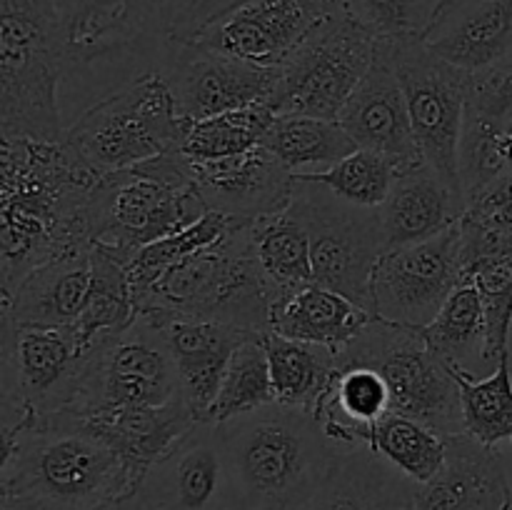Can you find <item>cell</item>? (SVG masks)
Masks as SVG:
<instances>
[{
	"mask_svg": "<svg viewBox=\"0 0 512 510\" xmlns=\"http://www.w3.org/2000/svg\"><path fill=\"white\" fill-rule=\"evenodd\" d=\"M465 108L485 123L512 133V53L468 78V105Z\"/></svg>",
	"mask_w": 512,
	"mask_h": 510,
	"instance_id": "obj_44",
	"label": "cell"
},
{
	"mask_svg": "<svg viewBox=\"0 0 512 510\" xmlns=\"http://www.w3.org/2000/svg\"><path fill=\"white\" fill-rule=\"evenodd\" d=\"M98 510H150V508L143 503V498H140V495L133 490V493L123 495V498L113 500V503L103 505V508H98Z\"/></svg>",
	"mask_w": 512,
	"mask_h": 510,
	"instance_id": "obj_48",
	"label": "cell"
},
{
	"mask_svg": "<svg viewBox=\"0 0 512 510\" xmlns=\"http://www.w3.org/2000/svg\"><path fill=\"white\" fill-rule=\"evenodd\" d=\"M270 403H275V390L273 378H270L268 350H265L263 335L255 333L235 348L218 398L210 405L208 420L225 423V420L248 415Z\"/></svg>",
	"mask_w": 512,
	"mask_h": 510,
	"instance_id": "obj_38",
	"label": "cell"
},
{
	"mask_svg": "<svg viewBox=\"0 0 512 510\" xmlns=\"http://www.w3.org/2000/svg\"><path fill=\"white\" fill-rule=\"evenodd\" d=\"M465 210L512 225V163Z\"/></svg>",
	"mask_w": 512,
	"mask_h": 510,
	"instance_id": "obj_47",
	"label": "cell"
},
{
	"mask_svg": "<svg viewBox=\"0 0 512 510\" xmlns=\"http://www.w3.org/2000/svg\"><path fill=\"white\" fill-rule=\"evenodd\" d=\"M58 60V103L70 125L150 73L173 45L163 0H50Z\"/></svg>",
	"mask_w": 512,
	"mask_h": 510,
	"instance_id": "obj_1",
	"label": "cell"
},
{
	"mask_svg": "<svg viewBox=\"0 0 512 510\" xmlns=\"http://www.w3.org/2000/svg\"><path fill=\"white\" fill-rule=\"evenodd\" d=\"M263 145L295 178L323 173L358 150L338 120L310 115H275Z\"/></svg>",
	"mask_w": 512,
	"mask_h": 510,
	"instance_id": "obj_32",
	"label": "cell"
},
{
	"mask_svg": "<svg viewBox=\"0 0 512 510\" xmlns=\"http://www.w3.org/2000/svg\"><path fill=\"white\" fill-rule=\"evenodd\" d=\"M93 278V245L48 260L10 295L0 298V315L15 323L73 325L83 313Z\"/></svg>",
	"mask_w": 512,
	"mask_h": 510,
	"instance_id": "obj_25",
	"label": "cell"
},
{
	"mask_svg": "<svg viewBox=\"0 0 512 510\" xmlns=\"http://www.w3.org/2000/svg\"><path fill=\"white\" fill-rule=\"evenodd\" d=\"M288 208L308 230L315 283L373 313V275L385 253L380 210L345 203L308 178H295Z\"/></svg>",
	"mask_w": 512,
	"mask_h": 510,
	"instance_id": "obj_12",
	"label": "cell"
},
{
	"mask_svg": "<svg viewBox=\"0 0 512 510\" xmlns=\"http://www.w3.org/2000/svg\"><path fill=\"white\" fill-rule=\"evenodd\" d=\"M463 400V433L498 448L508 440L512 445V368L510 353L500 358L488 378L455 370Z\"/></svg>",
	"mask_w": 512,
	"mask_h": 510,
	"instance_id": "obj_37",
	"label": "cell"
},
{
	"mask_svg": "<svg viewBox=\"0 0 512 510\" xmlns=\"http://www.w3.org/2000/svg\"><path fill=\"white\" fill-rule=\"evenodd\" d=\"M180 398H185L183 383L165 328L148 313H138L120 333L88 348L73 413L165 405Z\"/></svg>",
	"mask_w": 512,
	"mask_h": 510,
	"instance_id": "obj_13",
	"label": "cell"
},
{
	"mask_svg": "<svg viewBox=\"0 0 512 510\" xmlns=\"http://www.w3.org/2000/svg\"><path fill=\"white\" fill-rule=\"evenodd\" d=\"M458 233L465 280L480 265L500 258H512V225L465 210L458 220Z\"/></svg>",
	"mask_w": 512,
	"mask_h": 510,
	"instance_id": "obj_45",
	"label": "cell"
},
{
	"mask_svg": "<svg viewBox=\"0 0 512 510\" xmlns=\"http://www.w3.org/2000/svg\"><path fill=\"white\" fill-rule=\"evenodd\" d=\"M128 263L130 260L118 250L93 245V278H90L88 298L83 313L73 323L85 348H93L100 340L120 333L138 315Z\"/></svg>",
	"mask_w": 512,
	"mask_h": 510,
	"instance_id": "obj_33",
	"label": "cell"
},
{
	"mask_svg": "<svg viewBox=\"0 0 512 510\" xmlns=\"http://www.w3.org/2000/svg\"><path fill=\"white\" fill-rule=\"evenodd\" d=\"M235 218H228L223 213H215L208 210L198 223H193L190 228L178 230L173 235H165V238L155 240V243L143 245L138 253L130 258L128 263V275L130 285H133V298H138L140 293L150 288L165 270H170L173 265H178L180 260H185L188 255L198 253L205 245L215 243L218 238H223L228 233V228L233 225Z\"/></svg>",
	"mask_w": 512,
	"mask_h": 510,
	"instance_id": "obj_40",
	"label": "cell"
},
{
	"mask_svg": "<svg viewBox=\"0 0 512 510\" xmlns=\"http://www.w3.org/2000/svg\"><path fill=\"white\" fill-rule=\"evenodd\" d=\"M340 363L370 365L390 388L393 413L420 420L443 435L463 433V400L455 370L425 343L423 330L370 318L338 353Z\"/></svg>",
	"mask_w": 512,
	"mask_h": 510,
	"instance_id": "obj_10",
	"label": "cell"
},
{
	"mask_svg": "<svg viewBox=\"0 0 512 510\" xmlns=\"http://www.w3.org/2000/svg\"><path fill=\"white\" fill-rule=\"evenodd\" d=\"M188 123L160 73L125 85L85 110L65 133V143L100 175L135 168L180 150Z\"/></svg>",
	"mask_w": 512,
	"mask_h": 510,
	"instance_id": "obj_7",
	"label": "cell"
},
{
	"mask_svg": "<svg viewBox=\"0 0 512 510\" xmlns=\"http://www.w3.org/2000/svg\"><path fill=\"white\" fill-rule=\"evenodd\" d=\"M370 318L373 313L355 305L350 298L313 283L275 305L270 330L285 338L325 345L340 353L350 340L358 338Z\"/></svg>",
	"mask_w": 512,
	"mask_h": 510,
	"instance_id": "obj_29",
	"label": "cell"
},
{
	"mask_svg": "<svg viewBox=\"0 0 512 510\" xmlns=\"http://www.w3.org/2000/svg\"><path fill=\"white\" fill-rule=\"evenodd\" d=\"M135 488L118 450L73 410L3 435L0 510H98Z\"/></svg>",
	"mask_w": 512,
	"mask_h": 510,
	"instance_id": "obj_2",
	"label": "cell"
},
{
	"mask_svg": "<svg viewBox=\"0 0 512 510\" xmlns=\"http://www.w3.org/2000/svg\"><path fill=\"white\" fill-rule=\"evenodd\" d=\"M160 75L185 123L253 103H268L278 83V68L218 53L195 40H173Z\"/></svg>",
	"mask_w": 512,
	"mask_h": 510,
	"instance_id": "obj_17",
	"label": "cell"
},
{
	"mask_svg": "<svg viewBox=\"0 0 512 510\" xmlns=\"http://www.w3.org/2000/svg\"><path fill=\"white\" fill-rule=\"evenodd\" d=\"M245 0H163L168 28L175 40H193L195 35Z\"/></svg>",
	"mask_w": 512,
	"mask_h": 510,
	"instance_id": "obj_46",
	"label": "cell"
},
{
	"mask_svg": "<svg viewBox=\"0 0 512 510\" xmlns=\"http://www.w3.org/2000/svg\"><path fill=\"white\" fill-rule=\"evenodd\" d=\"M150 510H243L220 423L198 420L135 488Z\"/></svg>",
	"mask_w": 512,
	"mask_h": 510,
	"instance_id": "obj_16",
	"label": "cell"
},
{
	"mask_svg": "<svg viewBox=\"0 0 512 510\" xmlns=\"http://www.w3.org/2000/svg\"><path fill=\"white\" fill-rule=\"evenodd\" d=\"M375 48L378 38L343 5L278 65V83L268 105L275 115L338 120L373 68Z\"/></svg>",
	"mask_w": 512,
	"mask_h": 510,
	"instance_id": "obj_11",
	"label": "cell"
},
{
	"mask_svg": "<svg viewBox=\"0 0 512 510\" xmlns=\"http://www.w3.org/2000/svg\"><path fill=\"white\" fill-rule=\"evenodd\" d=\"M65 140L50 0H0V140Z\"/></svg>",
	"mask_w": 512,
	"mask_h": 510,
	"instance_id": "obj_6",
	"label": "cell"
},
{
	"mask_svg": "<svg viewBox=\"0 0 512 510\" xmlns=\"http://www.w3.org/2000/svg\"><path fill=\"white\" fill-rule=\"evenodd\" d=\"M88 348L75 325L15 323L0 315V423L73 410Z\"/></svg>",
	"mask_w": 512,
	"mask_h": 510,
	"instance_id": "obj_9",
	"label": "cell"
},
{
	"mask_svg": "<svg viewBox=\"0 0 512 510\" xmlns=\"http://www.w3.org/2000/svg\"><path fill=\"white\" fill-rule=\"evenodd\" d=\"M263 343L268 350L275 403L315 413L340 368L338 350L285 338L275 330L263 333Z\"/></svg>",
	"mask_w": 512,
	"mask_h": 510,
	"instance_id": "obj_30",
	"label": "cell"
},
{
	"mask_svg": "<svg viewBox=\"0 0 512 510\" xmlns=\"http://www.w3.org/2000/svg\"><path fill=\"white\" fill-rule=\"evenodd\" d=\"M338 123L358 148L385 155L403 170L423 163V153L410 123L408 100L385 38H378L373 68L343 105Z\"/></svg>",
	"mask_w": 512,
	"mask_h": 510,
	"instance_id": "obj_19",
	"label": "cell"
},
{
	"mask_svg": "<svg viewBox=\"0 0 512 510\" xmlns=\"http://www.w3.org/2000/svg\"><path fill=\"white\" fill-rule=\"evenodd\" d=\"M385 40L408 100L410 123L423 160L463 195L458 178V145L468 105L470 73L435 55L423 38Z\"/></svg>",
	"mask_w": 512,
	"mask_h": 510,
	"instance_id": "obj_14",
	"label": "cell"
},
{
	"mask_svg": "<svg viewBox=\"0 0 512 510\" xmlns=\"http://www.w3.org/2000/svg\"><path fill=\"white\" fill-rule=\"evenodd\" d=\"M418 485L370 448L335 455L320 488L300 510H418Z\"/></svg>",
	"mask_w": 512,
	"mask_h": 510,
	"instance_id": "obj_27",
	"label": "cell"
},
{
	"mask_svg": "<svg viewBox=\"0 0 512 510\" xmlns=\"http://www.w3.org/2000/svg\"><path fill=\"white\" fill-rule=\"evenodd\" d=\"M148 315L165 328L175 365H178L180 383H183V395L193 410L195 420H208L210 405L218 398V390L223 385L225 370H228L235 348L248 335L255 333L228 323H218V320Z\"/></svg>",
	"mask_w": 512,
	"mask_h": 510,
	"instance_id": "obj_23",
	"label": "cell"
},
{
	"mask_svg": "<svg viewBox=\"0 0 512 510\" xmlns=\"http://www.w3.org/2000/svg\"><path fill=\"white\" fill-rule=\"evenodd\" d=\"M385 250L435 238L465 213V200L428 163L400 170L388 198L380 205Z\"/></svg>",
	"mask_w": 512,
	"mask_h": 510,
	"instance_id": "obj_22",
	"label": "cell"
},
{
	"mask_svg": "<svg viewBox=\"0 0 512 510\" xmlns=\"http://www.w3.org/2000/svg\"><path fill=\"white\" fill-rule=\"evenodd\" d=\"M208 213V205L190 178L183 150H170L135 168L100 178L85 210L93 245L133 258L143 245L190 228Z\"/></svg>",
	"mask_w": 512,
	"mask_h": 510,
	"instance_id": "obj_5",
	"label": "cell"
},
{
	"mask_svg": "<svg viewBox=\"0 0 512 510\" xmlns=\"http://www.w3.org/2000/svg\"><path fill=\"white\" fill-rule=\"evenodd\" d=\"M438 473L415 488L418 510H512V485L503 455L468 433L445 435Z\"/></svg>",
	"mask_w": 512,
	"mask_h": 510,
	"instance_id": "obj_21",
	"label": "cell"
},
{
	"mask_svg": "<svg viewBox=\"0 0 512 510\" xmlns=\"http://www.w3.org/2000/svg\"><path fill=\"white\" fill-rule=\"evenodd\" d=\"M393 413L390 388L370 365L340 363L323 400L315 408L325 438L338 453L370 448L373 428Z\"/></svg>",
	"mask_w": 512,
	"mask_h": 510,
	"instance_id": "obj_28",
	"label": "cell"
},
{
	"mask_svg": "<svg viewBox=\"0 0 512 510\" xmlns=\"http://www.w3.org/2000/svg\"><path fill=\"white\" fill-rule=\"evenodd\" d=\"M425 45L475 73L512 53V0H445Z\"/></svg>",
	"mask_w": 512,
	"mask_h": 510,
	"instance_id": "obj_24",
	"label": "cell"
},
{
	"mask_svg": "<svg viewBox=\"0 0 512 510\" xmlns=\"http://www.w3.org/2000/svg\"><path fill=\"white\" fill-rule=\"evenodd\" d=\"M425 343L453 370L475 375V365L488 363V325L483 300L470 280L453 290L433 323L423 328Z\"/></svg>",
	"mask_w": 512,
	"mask_h": 510,
	"instance_id": "obj_34",
	"label": "cell"
},
{
	"mask_svg": "<svg viewBox=\"0 0 512 510\" xmlns=\"http://www.w3.org/2000/svg\"><path fill=\"white\" fill-rule=\"evenodd\" d=\"M253 248L275 305L315 283L308 230L290 208L253 220Z\"/></svg>",
	"mask_w": 512,
	"mask_h": 510,
	"instance_id": "obj_31",
	"label": "cell"
},
{
	"mask_svg": "<svg viewBox=\"0 0 512 510\" xmlns=\"http://www.w3.org/2000/svg\"><path fill=\"white\" fill-rule=\"evenodd\" d=\"M0 168V210L45 225L68 250L93 245L85 210L103 175L65 140H0Z\"/></svg>",
	"mask_w": 512,
	"mask_h": 510,
	"instance_id": "obj_8",
	"label": "cell"
},
{
	"mask_svg": "<svg viewBox=\"0 0 512 510\" xmlns=\"http://www.w3.org/2000/svg\"><path fill=\"white\" fill-rule=\"evenodd\" d=\"M275 120L268 103H253L245 108L225 110L213 118L188 123L180 150L190 160H223L263 145L265 133Z\"/></svg>",
	"mask_w": 512,
	"mask_h": 510,
	"instance_id": "obj_35",
	"label": "cell"
},
{
	"mask_svg": "<svg viewBox=\"0 0 512 510\" xmlns=\"http://www.w3.org/2000/svg\"><path fill=\"white\" fill-rule=\"evenodd\" d=\"M190 178L208 210L238 220L280 213L295 188V175L265 145L233 158L190 160Z\"/></svg>",
	"mask_w": 512,
	"mask_h": 510,
	"instance_id": "obj_20",
	"label": "cell"
},
{
	"mask_svg": "<svg viewBox=\"0 0 512 510\" xmlns=\"http://www.w3.org/2000/svg\"><path fill=\"white\" fill-rule=\"evenodd\" d=\"M470 283L478 288L488 325V363L498 365L508 355V340L512 328V258H500L485 263L468 275Z\"/></svg>",
	"mask_w": 512,
	"mask_h": 510,
	"instance_id": "obj_43",
	"label": "cell"
},
{
	"mask_svg": "<svg viewBox=\"0 0 512 510\" xmlns=\"http://www.w3.org/2000/svg\"><path fill=\"white\" fill-rule=\"evenodd\" d=\"M83 418L100 438L118 450L138 485L145 470L198 423L185 398L165 405H118L95 410Z\"/></svg>",
	"mask_w": 512,
	"mask_h": 510,
	"instance_id": "obj_26",
	"label": "cell"
},
{
	"mask_svg": "<svg viewBox=\"0 0 512 510\" xmlns=\"http://www.w3.org/2000/svg\"><path fill=\"white\" fill-rule=\"evenodd\" d=\"M400 170L403 168L385 155L358 148L348 158L335 163L333 168L315 175H298V178L325 185L340 200L358 205V208H380Z\"/></svg>",
	"mask_w": 512,
	"mask_h": 510,
	"instance_id": "obj_41",
	"label": "cell"
},
{
	"mask_svg": "<svg viewBox=\"0 0 512 510\" xmlns=\"http://www.w3.org/2000/svg\"><path fill=\"white\" fill-rule=\"evenodd\" d=\"M220 428L243 510H300L338 455L315 413L280 403Z\"/></svg>",
	"mask_w": 512,
	"mask_h": 510,
	"instance_id": "obj_3",
	"label": "cell"
},
{
	"mask_svg": "<svg viewBox=\"0 0 512 510\" xmlns=\"http://www.w3.org/2000/svg\"><path fill=\"white\" fill-rule=\"evenodd\" d=\"M465 283L458 223L423 243L385 250L373 275V313L405 328H428Z\"/></svg>",
	"mask_w": 512,
	"mask_h": 510,
	"instance_id": "obj_15",
	"label": "cell"
},
{
	"mask_svg": "<svg viewBox=\"0 0 512 510\" xmlns=\"http://www.w3.org/2000/svg\"><path fill=\"white\" fill-rule=\"evenodd\" d=\"M273 293L253 248V220H233L228 233L165 270L135 298L138 313L198 318L268 333Z\"/></svg>",
	"mask_w": 512,
	"mask_h": 510,
	"instance_id": "obj_4",
	"label": "cell"
},
{
	"mask_svg": "<svg viewBox=\"0 0 512 510\" xmlns=\"http://www.w3.org/2000/svg\"><path fill=\"white\" fill-rule=\"evenodd\" d=\"M375 38H425L445 0H343Z\"/></svg>",
	"mask_w": 512,
	"mask_h": 510,
	"instance_id": "obj_42",
	"label": "cell"
},
{
	"mask_svg": "<svg viewBox=\"0 0 512 510\" xmlns=\"http://www.w3.org/2000/svg\"><path fill=\"white\" fill-rule=\"evenodd\" d=\"M512 163V133L465 108L458 145V178L465 208Z\"/></svg>",
	"mask_w": 512,
	"mask_h": 510,
	"instance_id": "obj_39",
	"label": "cell"
},
{
	"mask_svg": "<svg viewBox=\"0 0 512 510\" xmlns=\"http://www.w3.org/2000/svg\"><path fill=\"white\" fill-rule=\"evenodd\" d=\"M343 0H245L195 35V43L248 63L278 68Z\"/></svg>",
	"mask_w": 512,
	"mask_h": 510,
	"instance_id": "obj_18",
	"label": "cell"
},
{
	"mask_svg": "<svg viewBox=\"0 0 512 510\" xmlns=\"http://www.w3.org/2000/svg\"><path fill=\"white\" fill-rule=\"evenodd\" d=\"M370 450L393 465L395 470L413 480L415 485L428 483L440 470L448 450V440L440 430L420 423V420L405 418V415L390 413L373 428Z\"/></svg>",
	"mask_w": 512,
	"mask_h": 510,
	"instance_id": "obj_36",
	"label": "cell"
}]
</instances>
